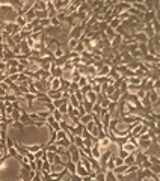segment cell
Listing matches in <instances>:
<instances>
[{"instance_id":"7dc6e473","label":"cell","mask_w":160,"mask_h":181,"mask_svg":"<svg viewBox=\"0 0 160 181\" xmlns=\"http://www.w3.org/2000/svg\"><path fill=\"white\" fill-rule=\"evenodd\" d=\"M145 95H146V92H145V90H143L142 88H141V89L138 90V94H136V97H138L139 100H142V98H143V97H145Z\"/></svg>"},{"instance_id":"7402d4cb","label":"cell","mask_w":160,"mask_h":181,"mask_svg":"<svg viewBox=\"0 0 160 181\" xmlns=\"http://www.w3.org/2000/svg\"><path fill=\"white\" fill-rule=\"evenodd\" d=\"M127 169H128V166H125V164L116 166V168L113 169V174H115V175H119V174H125V172H127Z\"/></svg>"},{"instance_id":"30bf717a","label":"cell","mask_w":160,"mask_h":181,"mask_svg":"<svg viewBox=\"0 0 160 181\" xmlns=\"http://www.w3.org/2000/svg\"><path fill=\"white\" fill-rule=\"evenodd\" d=\"M47 12H49V18H56L57 17V11L53 6V2H47Z\"/></svg>"},{"instance_id":"7c38bea8","label":"cell","mask_w":160,"mask_h":181,"mask_svg":"<svg viewBox=\"0 0 160 181\" xmlns=\"http://www.w3.org/2000/svg\"><path fill=\"white\" fill-rule=\"evenodd\" d=\"M146 97L150 98V101H151V104H153V106H154V104H156V103L160 100L157 90H150V92H146Z\"/></svg>"},{"instance_id":"277c9868","label":"cell","mask_w":160,"mask_h":181,"mask_svg":"<svg viewBox=\"0 0 160 181\" xmlns=\"http://www.w3.org/2000/svg\"><path fill=\"white\" fill-rule=\"evenodd\" d=\"M18 45V50H20V54H27V56H30V52H32V48L29 47V44H27V41L24 39V41H21Z\"/></svg>"},{"instance_id":"83f0119b","label":"cell","mask_w":160,"mask_h":181,"mask_svg":"<svg viewBox=\"0 0 160 181\" xmlns=\"http://www.w3.org/2000/svg\"><path fill=\"white\" fill-rule=\"evenodd\" d=\"M62 70H64V72H72L74 70H76V67L72 65L71 60H68V62H67V64L62 67Z\"/></svg>"},{"instance_id":"f907efd6","label":"cell","mask_w":160,"mask_h":181,"mask_svg":"<svg viewBox=\"0 0 160 181\" xmlns=\"http://www.w3.org/2000/svg\"><path fill=\"white\" fill-rule=\"evenodd\" d=\"M6 71V62H3V60H0V72Z\"/></svg>"},{"instance_id":"d4e9b609","label":"cell","mask_w":160,"mask_h":181,"mask_svg":"<svg viewBox=\"0 0 160 181\" xmlns=\"http://www.w3.org/2000/svg\"><path fill=\"white\" fill-rule=\"evenodd\" d=\"M65 168H67V171H68L71 175H74V174H76V169H77V164L72 163V162H68L67 164H65Z\"/></svg>"},{"instance_id":"484cf974","label":"cell","mask_w":160,"mask_h":181,"mask_svg":"<svg viewBox=\"0 0 160 181\" xmlns=\"http://www.w3.org/2000/svg\"><path fill=\"white\" fill-rule=\"evenodd\" d=\"M91 121H92V113H86L85 116L80 118V124H82V125H86V124H89Z\"/></svg>"},{"instance_id":"44dd1931","label":"cell","mask_w":160,"mask_h":181,"mask_svg":"<svg viewBox=\"0 0 160 181\" xmlns=\"http://www.w3.org/2000/svg\"><path fill=\"white\" fill-rule=\"evenodd\" d=\"M65 171V166L64 164H52V169H50V174H60Z\"/></svg>"},{"instance_id":"74e56055","label":"cell","mask_w":160,"mask_h":181,"mask_svg":"<svg viewBox=\"0 0 160 181\" xmlns=\"http://www.w3.org/2000/svg\"><path fill=\"white\" fill-rule=\"evenodd\" d=\"M50 169H52V163L50 162H44V164H42V169H41V172H49L50 174Z\"/></svg>"},{"instance_id":"6da1fadb","label":"cell","mask_w":160,"mask_h":181,"mask_svg":"<svg viewBox=\"0 0 160 181\" xmlns=\"http://www.w3.org/2000/svg\"><path fill=\"white\" fill-rule=\"evenodd\" d=\"M121 149H124L127 154H135L138 149H139V144H138V139L136 137H130L128 142L124 144L121 146Z\"/></svg>"},{"instance_id":"7a4b0ae2","label":"cell","mask_w":160,"mask_h":181,"mask_svg":"<svg viewBox=\"0 0 160 181\" xmlns=\"http://www.w3.org/2000/svg\"><path fill=\"white\" fill-rule=\"evenodd\" d=\"M85 24H80V26H76V27H72L71 30H70V39H77V41H80V38L83 36V32H85Z\"/></svg>"},{"instance_id":"d6986e66","label":"cell","mask_w":160,"mask_h":181,"mask_svg":"<svg viewBox=\"0 0 160 181\" xmlns=\"http://www.w3.org/2000/svg\"><path fill=\"white\" fill-rule=\"evenodd\" d=\"M107 77H109L110 80H113V82H116V80L123 79V77H121V74H119V72L116 71V68H112V70H110V72H109V75H107Z\"/></svg>"},{"instance_id":"9a60e30c","label":"cell","mask_w":160,"mask_h":181,"mask_svg":"<svg viewBox=\"0 0 160 181\" xmlns=\"http://www.w3.org/2000/svg\"><path fill=\"white\" fill-rule=\"evenodd\" d=\"M49 80H50V88L53 90L60 89V86H62V85H60V79H53V77H50Z\"/></svg>"},{"instance_id":"d590c367","label":"cell","mask_w":160,"mask_h":181,"mask_svg":"<svg viewBox=\"0 0 160 181\" xmlns=\"http://www.w3.org/2000/svg\"><path fill=\"white\" fill-rule=\"evenodd\" d=\"M80 136L83 137V141H91V139H94V137H92V134L89 133L86 128H83V131H82V134H80Z\"/></svg>"},{"instance_id":"8992f818","label":"cell","mask_w":160,"mask_h":181,"mask_svg":"<svg viewBox=\"0 0 160 181\" xmlns=\"http://www.w3.org/2000/svg\"><path fill=\"white\" fill-rule=\"evenodd\" d=\"M85 100H86L88 103H91V104L94 106V104L97 103V100H98V94H95L94 90H89L88 94L85 95Z\"/></svg>"},{"instance_id":"bcb514c9","label":"cell","mask_w":160,"mask_h":181,"mask_svg":"<svg viewBox=\"0 0 160 181\" xmlns=\"http://www.w3.org/2000/svg\"><path fill=\"white\" fill-rule=\"evenodd\" d=\"M153 90H160V79H156L153 82Z\"/></svg>"},{"instance_id":"f6af8a7d","label":"cell","mask_w":160,"mask_h":181,"mask_svg":"<svg viewBox=\"0 0 160 181\" xmlns=\"http://www.w3.org/2000/svg\"><path fill=\"white\" fill-rule=\"evenodd\" d=\"M121 164H124V159L119 157V156H116V157H115V168H116V166H121Z\"/></svg>"},{"instance_id":"e0dca14e","label":"cell","mask_w":160,"mask_h":181,"mask_svg":"<svg viewBox=\"0 0 160 181\" xmlns=\"http://www.w3.org/2000/svg\"><path fill=\"white\" fill-rule=\"evenodd\" d=\"M24 18L27 20V23H32L33 20H36V11L32 8L30 11H27V12L24 14Z\"/></svg>"},{"instance_id":"9f6ffc18","label":"cell","mask_w":160,"mask_h":181,"mask_svg":"<svg viewBox=\"0 0 160 181\" xmlns=\"http://www.w3.org/2000/svg\"><path fill=\"white\" fill-rule=\"evenodd\" d=\"M3 181H5V180H3Z\"/></svg>"},{"instance_id":"f5cc1de1","label":"cell","mask_w":160,"mask_h":181,"mask_svg":"<svg viewBox=\"0 0 160 181\" xmlns=\"http://www.w3.org/2000/svg\"><path fill=\"white\" fill-rule=\"evenodd\" d=\"M83 181H95V178H92V177H85Z\"/></svg>"},{"instance_id":"4316f807","label":"cell","mask_w":160,"mask_h":181,"mask_svg":"<svg viewBox=\"0 0 160 181\" xmlns=\"http://www.w3.org/2000/svg\"><path fill=\"white\" fill-rule=\"evenodd\" d=\"M104 35H106L107 38H109L110 41H112V39H113V38L116 36V32H115V30H113L112 27H109V26H107V27H106V30H104Z\"/></svg>"},{"instance_id":"ab89813d","label":"cell","mask_w":160,"mask_h":181,"mask_svg":"<svg viewBox=\"0 0 160 181\" xmlns=\"http://www.w3.org/2000/svg\"><path fill=\"white\" fill-rule=\"evenodd\" d=\"M113 92H115V86H113V85H107L106 90H104V95H106V97H110Z\"/></svg>"},{"instance_id":"ba28073f","label":"cell","mask_w":160,"mask_h":181,"mask_svg":"<svg viewBox=\"0 0 160 181\" xmlns=\"http://www.w3.org/2000/svg\"><path fill=\"white\" fill-rule=\"evenodd\" d=\"M26 146V149L29 151V152H32V154H35L38 151H41V149H44V145L42 144H33V145H24Z\"/></svg>"},{"instance_id":"3957f363","label":"cell","mask_w":160,"mask_h":181,"mask_svg":"<svg viewBox=\"0 0 160 181\" xmlns=\"http://www.w3.org/2000/svg\"><path fill=\"white\" fill-rule=\"evenodd\" d=\"M20 122H21L23 125L35 127V122L30 119V116H29V113H27V112H21V115H20Z\"/></svg>"},{"instance_id":"ac0fdd59","label":"cell","mask_w":160,"mask_h":181,"mask_svg":"<svg viewBox=\"0 0 160 181\" xmlns=\"http://www.w3.org/2000/svg\"><path fill=\"white\" fill-rule=\"evenodd\" d=\"M143 33L146 35L148 39H151L153 36L156 35V33H154V29H153V26H151V23H150V24H145V30H143Z\"/></svg>"},{"instance_id":"db71d44e","label":"cell","mask_w":160,"mask_h":181,"mask_svg":"<svg viewBox=\"0 0 160 181\" xmlns=\"http://www.w3.org/2000/svg\"><path fill=\"white\" fill-rule=\"evenodd\" d=\"M157 178H159V181H160V174H159V175H157Z\"/></svg>"},{"instance_id":"52a82bcc","label":"cell","mask_w":160,"mask_h":181,"mask_svg":"<svg viewBox=\"0 0 160 181\" xmlns=\"http://www.w3.org/2000/svg\"><path fill=\"white\" fill-rule=\"evenodd\" d=\"M47 95L50 97V100L53 101V100H59V98H62V95H64V90L59 89V90H53L50 89L49 92H47Z\"/></svg>"},{"instance_id":"603a6c76","label":"cell","mask_w":160,"mask_h":181,"mask_svg":"<svg viewBox=\"0 0 160 181\" xmlns=\"http://www.w3.org/2000/svg\"><path fill=\"white\" fill-rule=\"evenodd\" d=\"M15 24H18V26H20V27L23 29V27H24V26L27 24V20L24 18V15H18V17L15 18Z\"/></svg>"},{"instance_id":"c3c4849f","label":"cell","mask_w":160,"mask_h":181,"mask_svg":"<svg viewBox=\"0 0 160 181\" xmlns=\"http://www.w3.org/2000/svg\"><path fill=\"white\" fill-rule=\"evenodd\" d=\"M32 181H44L42 180V174H41V172H36L35 177L32 178Z\"/></svg>"},{"instance_id":"8fae6325","label":"cell","mask_w":160,"mask_h":181,"mask_svg":"<svg viewBox=\"0 0 160 181\" xmlns=\"http://www.w3.org/2000/svg\"><path fill=\"white\" fill-rule=\"evenodd\" d=\"M33 9H35L36 12H39V11H47V2H45V0H38V2H35Z\"/></svg>"},{"instance_id":"2e32d148","label":"cell","mask_w":160,"mask_h":181,"mask_svg":"<svg viewBox=\"0 0 160 181\" xmlns=\"http://www.w3.org/2000/svg\"><path fill=\"white\" fill-rule=\"evenodd\" d=\"M68 60H70V59H68V54H64L62 57H59V59H56V60H54V65H56V67H59V68H62V67H64Z\"/></svg>"},{"instance_id":"5b68a950","label":"cell","mask_w":160,"mask_h":181,"mask_svg":"<svg viewBox=\"0 0 160 181\" xmlns=\"http://www.w3.org/2000/svg\"><path fill=\"white\" fill-rule=\"evenodd\" d=\"M76 174L79 175V177H82V178H85V177H91V172H89L88 169L82 164V163L79 162L77 163V169H76Z\"/></svg>"},{"instance_id":"5bb4252c","label":"cell","mask_w":160,"mask_h":181,"mask_svg":"<svg viewBox=\"0 0 160 181\" xmlns=\"http://www.w3.org/2000/svg\"><path fill=\"white\" fill-rule=\"evenodd\" d=\"M121 97H123V92H121L119 89H115V92H113L110 97H107V98H109L112 103H118V101L121 100Z\"/></svg>"},{"instance_id":"e575fe53","label":"cell","mask_w":160,"mask_h":181,"mask_svg":"<svg viewBox=\"0 0 160 181\" xmlns=\"http://www.w3.org/2000/svg\"><path fill=\"white\" fill-rule=\"evenodd\" d=\"M64 139H68V137H67V133L62 131V130H60V131H56V142H57V141H64Z\"/></svg>"},{"instance_id":"4dcf8cb0","label":"cell","mask_w":160,"mask_h":181,"mask_svg":"<svg viewBox=\"0 0 160 181\" xmlns=\"http://www.w3.org/2000/svg\"><path fill=\"white\" fill-rule=\"evenodd\" d=\"M89 82H88V77L86 75H80V79H79V82H77V85H79V88L82 89L83 86H86Z\"/></svg>"},{"instance_id":"9c48e42d","label":"cell","mask_w":160,"mask_h":181,"mask_svg":"<svg viewBox=\"0 0 160 181\" xmlns=\"http://www.w3.org/2000/svg\"><path fill=\"white\" fill-rule=\"evenodd\" d=\"M133 38H135V41H136L138 44H146V42H148V38H146V35H145L143 32L133 33Z\"/></svg>"},{"instance_id":"cb8c5ba5","label":"cell","mask_w":160,"mask_h":181,"mask_svg":"<svg viewBox=\"0 0 160 181\" xmlns=\"http://www.w3.org/2000/svg\"><path fill=\"white\" fill-rule=\"evenodd\" d=\"M121 23H123V21H121L119 18H112V20L109 21V27H112V29L115 30L118 26H121Z\"/></svg>"},{"instance_id":"4fadbf2b","label":"cell","mask_w":160,"mask_h":181,"mask_svg":"<svg viewBox=\"0 0 160 181\" xmlns=\"http://www.w3.org/2000/svg\"><path fill=\"white\" fill-rule=\"evenodd\" d=\"M121 44H123V36L121 35H116L110 41V47H112V48H116V50H118V47H119Z\"/></svg>"},{"instance_id":"11a10c76","label":"cell","mask_w":160,"mask_h":181,"mask_svg":"<svg viewBox=\"0 0 160 181\" xmlns=\"http://www.w3.org/2000/svg\"><path fill=\"white\" fill-rule=\"evenodd\" d=\"M159 11H160V0H159Z\"/></svg>"},{"instance_id":"60d3db41","label":"cell","mask_w":160,"mask_h":181,"mask_svg":"<svg viewBox=\"0 0 160 181\" xmlns=\"http://www.w3.org/2000/svg\"><path fill=\"white\" fill-rule=\"evenodd\" d=\"M138 171H139V166L138 164H133V166H128V169H127L125 174H136Z\"/></svg>"},{"instance_id":"ee69618b","label":"cell","mask_w":160,"mask_h":181,"mask_svg":"<svg viewBox=\"0 0 160 181\" xmlns=\"http://www.w3.org/2000/svg\"><path fill=\"white\" fill-rule=\"evenodd\" d=\"M89 90H92V85H86V86H83V88H82V89H80V92H82V94H83V97H85V95H86V94H88Z\"/></svg>"},{"instance_id":"681fc988","label":"cell","mask_w":160,"mask_h":181,"mask_svg":"<svg viewBox=\"0 0 160 181\" xmlns=\"http://www.w3.org/2000/svg\"><path fill=\"white\" fill-rule=\"evenodd\" d=\"M29 166H30V169H32L33 172H38V168H36V162H30V163H29Z\"/></svg>"},{"instance_id":"816d5d0a","label":"cell","mask_w":160,"mask_h":181,"mask_svg":"<svg viewBox=\"0 0 160 181\" xmlns=\"http://www.w3.org/2000/svg\"><path fill=\"white\" fill-rule=\"evenodd\" d=\"M154 20L160 23V11H154Z\"/></svg>"},{"instance_id":"b9f144b4","label":"cell","mask_w":160,"mask_h":181,"mask_svg":"<svg viewBox=\"0 0 160 181\" xmlns=\"http://www.w3.org/2000/svg\"><path fill=\"white\" fill-rule=\"evenodd\" d=\"M150 171H151L154 175H159L160 174V164H153V166L150 168Z\"/></svg>"},{"instance_id":"8d00e7d4","label":"cell","mask_w":160,"mask_h":181,"mask_svg":"<svg viewBox=\"0 0 160 181\" xmlns=\"http://www.w3.org/2000/svg\"><path fill=\"white\" fill-rule=\"evenodd\" d=\"M64 54H67L65 53V48H64V47H59V48L54 52V59H59V57H62Z\"/></svg>"},{"instance_id":"f35d334b","label":"cell","mask_w":160,"mask_h":181,"mask_svg":"<svg viewBox=\"0 0 160 181\" xmlns=\"http://www.w3.org/2000/svg\"><path fill=\"white\" fill-rule=\"evenodd\" d=\"M148 160L151 162V164H160V157L159 156H148Z\"/></svg>"},{"instance_id":"f546056e","label":"cell","mask_w":160,"mask_h":181,"mask_svg":"<svg viewBox=\"0 0 160 181\" xmlns=\"http://www.w3.org/2000/svg\"><path fill=\"white\" fill-rule=\"evenodd\" d=\"M124 164L125 166H133V164H136V163H135V154H130L128 157H125Z\"/></svg>"},{"instance_id":"1f68e13d","label":"cell","mask_w":160,"mask_h":181,"mask_svg":"<svg viewBox=\"0 0 160 181\" xmlns=\"http://www.w3.org/2000/svg\"><path fill=\"white\" fill-rule=\"evenodd\" d=\"M72 145H76L77 148H82V146H83V137H82V136H74Z\"/></svg>"},{"instance_id":"7bdbcfd3","label":"cell","mask_w":160,"mask_h":181,"mask_svg":"<svg viewBox=\"0 0 160 181\" xmlns=\"http://www.w3.org/2000/svg\"><path fill=\"white\" fill-rule=\"evenodd\" d=\"M57 110H59V112H60L62 115H67V113H68V103L62 104V106H60V107L57 109Z\"/></svg>"},{"instance_id":"836d02e7","label":"cell","mask_w":160,"mask_h":181,"mask_svg":"<svg viewBox=\"0 0 160 181\" xmlns=\"http://www.w3.org/2000/svg\"><path fill=\"white\" fill-rule=\"evenodd\" d=\"M52 115H53V118H54V119H56V121H57V122H60V121H64V115H62V113H60V112H59L57 109H54V112H53V113H52Z\"/></svg>"},{"instance_id":"ffe728a7","label":"cell","mask_w":160,"mask_h":181,"mask_svg":"<svg viewBox=\"0 0 160 181\" xmlns=\"http://www.w3.org/2000/svg\"><path fill=\"white\" fill-rule=\"evenodd\" d=\"M36 100L38 101H41V103H52V100H50V97L47 95V94H42V92H39L38 95H36Z\"/></svg>"},{"instance_id":"d6a6232c","label":"cell","mask_w":160,"mask_h":181,"mask_svg":"<svg viewBox=\"0 0 160 181\" xmlns=\"http://www.w3.org/2000/svg\"><path fill=\"white\" fill-rule=\"evenodd\" d=\"M95 181H106V171H100L95 174Z\"/></svg>"},{"instance_id":"f1b7e54d","label":"cell","mask_w":160,"mask_h":181,"mask_svg":"<svg viewBox=\"0 0 160 181\" xmlns=\"http://www.w3.org/2000/svg\"><path fill=\"white\" fill-rule=\"evenodd\" d=\"M56 159H57V154H56V152L47 151V162H50L52 164H54V163H56Z\"/></svg>"}]
</instances>
